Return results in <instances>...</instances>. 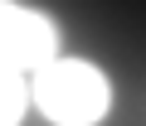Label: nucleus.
Wrapping results in <instances>:
<instances>
[{"instance_id":"nucleus-3","label":"nucleus","mask_w":146,"mask_h":126,"mask_svg":"<svg viewBox=\"0 0 146 126\" xmlns=\"http://www.w3.org/2000/svg\"><path fill=\"white\" fill-rule=\"evenodd\" d=\"M29 107V78L10 63H0V126H20Z\"/></svg>"},{"instance_id":"nucleus-1","label":"nucleus","mask_w":146,"mask_h":126,"mask_svg":"<svg viewBox=\"0 0 146 126\" xmlns=\"http://www.w3.org/2000/svg\"><path fill=\"white\" fill-rule=\"evenodd\" d=\"M29 102L54 126H98L112 107V83L88 58H49L29 73Z\"/></svg>"},{"instance_id":"nucleus-2","label":"nucleus","mask_w":146,"mask_h":126,"mask_svg":"<svg viewBox=\"0 0 146 126\" xmlns=\"http://www.w3.org/2000/svg\"><path fill=\"white\" fill-rule=\"evenodd\" d=\"M58 53V24L34 10V5H20V0H0V63L10 68H39Z\"/></svg>"}]
</instances>
